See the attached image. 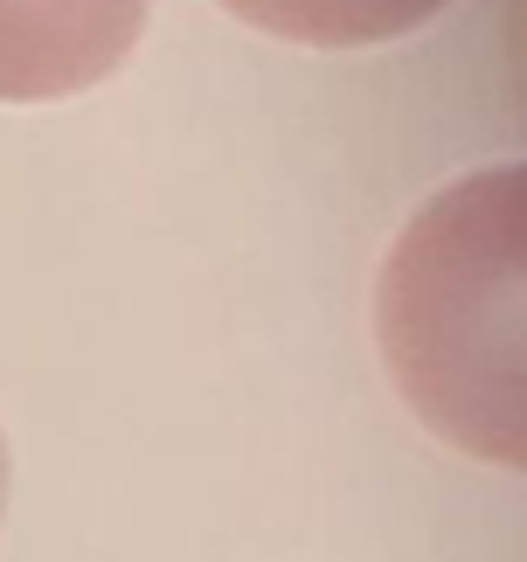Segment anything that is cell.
Wrapping results in <instances>:
<instances>
[{
	"mask_svg": "<svg viewBox=\"0 0 527 562\" xmlns=\"http://www.w3.org/2000/svg\"><path fill=\"white\" fill-rule=\"evenodd\" d=\"M146 29V0H0V104L104 83Z\"/></svg>",
	"mask_w": 527,
	"mask_h": 562,
	"instance_id": "obj_2",
	"label": "cell"
},
{
	"mask_svg": "<svg viewBox=\"0 0 527 562\" xmlns=\"http://www.w3.org/2000/svg\"><path fill=\"white\" fill-rule=\"evenodd\" d=\"M375 327L395 389L437 438L520 465V167L451 181L395 236Z\"/></svg>",
	"mask_w": 527,
	"mask_h": 562,
	"instance_id": "obj_1",
	"label": "cell"
},
{
	"mask_svg": "<svg viewBox=\"0 0 527 562\" xmlns=\"http://www.w3.org/2000/svg\"><path fill=\"white\" fill-rule=\"evenodd\" d=\"M236 21L305 42V49H368V42H395L445 14V0H223Z\"/></svg>",
	"mask_w": 527,
	"mask_h": 562,
	"instance_id": "obj_3",
	"label": "cell"
},
{
	"mask_svg": "<svg viewBox=\"0 0 527 562\" xmlns=\"http://www.w3.org/2000/svg\"><path fill=\"white\" fill-rule=\"evenodd\" d=\"M0 507H8V438H0Z\"/></svg>",
	"mask_w": 527,
	"mask_h": 562,
	"instance_id": "obj_4",
	"label": "cell"
}]
</instances>
